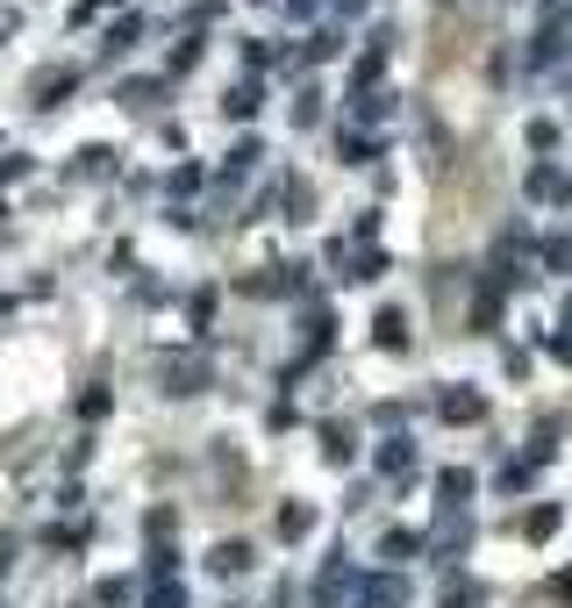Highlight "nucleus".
<instances>
[{"mask_svg": "<svg viewBox=\"0 0 572 608\" xmlns=\"http://www.w3.org/2000/svg\"><path fill=\"white\" fill-rule=\"evenodd\" d=\"M444 416H452V422H472V416H480V394H452V401H444Z\"/></svg>", "mask_w": 572, "mask_h": 608, "instance_id": "obj_1", "label": "nucleus"}]
</instances>
